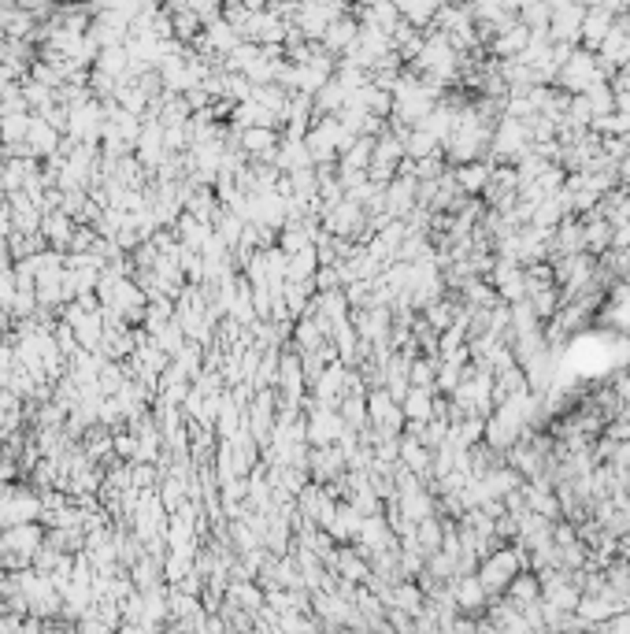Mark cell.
<instances>
[{
    "label": "cell",
    "instance_id": "6da1fadb",
    "mask_svg": "<svg viewBox=\"0 0 630 634\" xmlns=\"http://www.w3.org/2000/svg\"><path fill=\"white\" fill-rule=\"evenodd\" d=\"M334 434H341V423L330 416V412H315V419H312V438L315 441H327V438H334Z\"/></svg>",
    "mask_w": 630,
    "mask_h": 634
},
{
    "label": "cell",
    "instance_id": "7a4b0ae2",
    "mask_svg": "<svg viewBox=\"0 0 630 634\" xmlns=\"http://www.w3.org/2000/svg\"><path fill=\"white\" fill-rule=\"evenodd\" d=\"M327 45L330 49H341V45H352L356 41V27H349V22H334V27H327Z\"/></svg>",
    "mask_w": 630,
    "mask_h": 634
},
{
    "label": "cell",
    "instance_id": "3957f363",
    "mask_svg": "<svg viewBox=\"0 0 630 634\" xmlns=\"http://www.w3.org/2000/svg\"><path fill=\"white\" fill-rule=\"evenodd\" d=\"M404 412H408L412 419H426L430 416V397H426V390H415L404 397Z\"/></svg>",
    "mask_w": 630,
    "mask_h": 634
},
{
    "label": "cell",
    "instance_id": "277c9868",
    "mask_svg": "<svg viewBox=\"0 0 630 634\" xmlns=\"http://www.w3.org/2000/svg\"><path fill=\"white\" fill-rule=\"evenodd\" d=\"M564 78L571 82V86H578V82H590V78H593V63H590V56H575Z\"/></svg>",
    "mask_w": 630,
    "mask_h": 634
},
{
    "label": "cell",
    "instance_id": "5b68a950",
    "mask_svg": "<svg viewBox=\"0 0 630 634\" xmlns=\"http://www.w3.org/2000/svg\"><path fill=\"white\" fill-rule=\"evenodd\" d=\"M356 219H360V216H356V204H338V211L330 216V227L341 234V230H352Z\"/></svg>",
    "mask_w": 630,
    "mask_h": 634
},
{
    "label": "cell",
    "instance_id": "8992f818",
    "mask_svg": "<svg viewBox=\"0 0 630 634\" xmlns=\"http://www.w3.org/2000/svg\"><path fill=\"white\" fill-rule=\"evenodd\" d=\"M245 145L253 149V152H267V145H271V134H267V130H260V134H248V137H245Z\"/></svg>",
    "mask_w": 630,
    "mask_h": 634
}]
</instances>
